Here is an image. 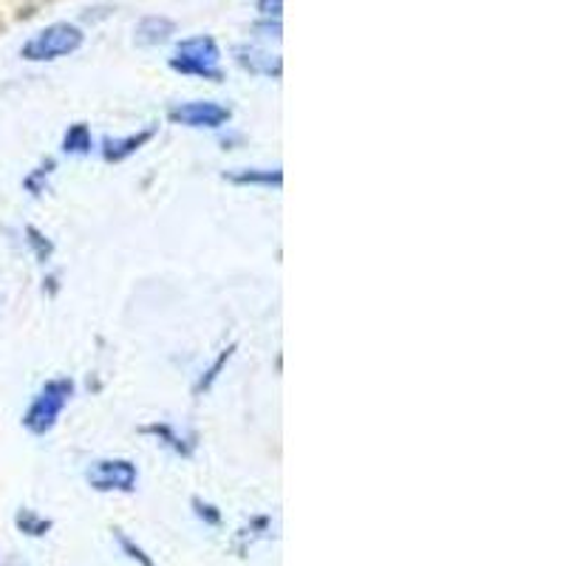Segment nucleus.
Instances as JSON below:
<instances>
[{
	"label": "nucleus",
	"mask_w": 566,
	"mask_h": 566,
	"mask_svg": "<svg viewBox=\"0 0 566 566\" xmlns=\"http://www.w3.org/2000/svg\"><path fill=\"white\" fill-rule=\"evenodd\" d=\"M156 128L150 125V128L139 130V134H130V136H123V139H105V148H103V156L108 161H125L128 156H134L136 150L145 148L150 139H154Z\"/></svg>",
	"instance_id": "nucleus-7"
},
{
	"label": "nucleus",
	"mask_w": 566,
	"mask_h": 566,
	"mask_svg": "<svg viewBox=\"0 0 566 566\" xmlns=\"http://www.w3.org/2000/svg\"><path fill=\"white\" fill-rule=\"evenodd\" d=\"M235 63L244 71H250V74H258V77L277 80L283 74L281 57L261 49V45H239L235 49Z\"/></svg>",
	"instance_id": "nucleus-6"
},
{
	"label": "nucleus",
	"mask_w": 566,
	"mask_h": 566,
	"mask_svg": "<svg viewBox=\"0 0 566 566\" xmlns=\"http://www.w3.org/2000/svg\"><path fill=\"white\" fill-rule=\"evenodd\" d=\"M134 34L139 45H161V43H168L170 34H176V23L170 18L150 14V18L139 20V27H136Z\"/></svg>",
	"instance_id": "nucleus-8"
},
{
	"label": "nucleus",
	"mask_w": 566,
	"mask_h": 566,
	"mask_svg": "<svg viewBox=\"0 0 566 566\" xmlns=\"http://www.w3.org/2000/svg\"><path fill=\"white\" fill-rule=\"evenodd\" d=\"M232 352H235V346L224 348V352H221V354H219V360L212 363V366H210V368H207V371H205V374H201V380H199V382H196V388H193V391H196V394L207 391V388H210V386H212V382L219 380V374H221V368H224V366H227V360H230V357H232Z\"/></svg>",
	"instance_id": "nucleus-14"
},
{
	"label": "nucleus",
	"mask_w": 566,
	"mask_h": 566,
	"mask_svg": "<svg viewBox=\"0 0 566 566\" xmlns=\"http://www.w3.org/2000/svg\"><path fill=\"white\" fill-rule=\"evenodd\" d=\"M193 513L196 518H201V522L207 524V527H219L221 524V510L216 507V504L205 502V499H193Z\"/></svg>",
	"instance_id": "nucleus-17"
},
{
	"label": "nucleus",
	"mask_w": 566,
	"mask_h": 566,
	"mask_svg": "<svg viewBox=\"0 0 566 566\" xmlns=\"http://www.w3.org/2000/svg\"><path fill=\"white\" fill-rule=\"evenodd\" d=\"M114 538H116V544H119V549H123V553L128 555L130 560H136V564H139V566H156L154 558H150V555L145 553V549H142L139 544H134V541H130L128 535L123 533V530H114Z\"/></svg>",
	"instance_id": "nucleus-13"
},
{
	"label": "nucleus",
	"mask_w": 566,
	"mask_h": 566,
	"mask_svg": "<svg viewBox=\"0 0 566 566\" xmlns=\"http://www.w3.org/2000/svg\"><path fill=\"white\" fill-rule=\"evenodd\" d=\"M54 174V161L49 159L45 165H40L38 170H32V174L27 176V181H23V187H27L29 193L32 196H40L45 190V181H49V176Z\"/></svg>",
	"instance_id": "nucleus-16"
},
{
	"label": "nucleus",
	"mask_w": 566,
	"mask_h": 566,
	"mask_svg": "<svg viewBox=\"0 0 566 566\" xmlns=\"http://www.w3.org/2000/svg\"><path fill=\"white\" fill-rule=\"evenodd\" d=\"M27 244L32 247V252H34V258H38V261H49V258L54 255V244L45 239L38 227H27Z\"/></svg>",
	"instance_id": "nucleus-15"
},
{
	"label": "nucleus",
	"mask_w": 566,
	"mask_h": 566,
	"mask_svg": "<svg viewBox=\"0 0 566 566\" xmlns=\"http://www.w3.org/2000/svg\"><path fill=\"white\" fill-rule=\"evenodd\" d=\"M91 145H94V139H91V128L85 123H74L69 130H65L63 150L69 156L91 154Z\"/></svg>",
	"instance_id": "nucleus-11"
},
{
	"label": "nucleus",
	"mask_w": 566,
	"mask_h": 566,
	"mask_svg": "<svg viewBox=\"0 0 566 566\" xmlns=\"http://www.w3.org/2000/svg\"><path fill=\"white\" fill-rule=\"evenodd\" d=\"M219 63H221L219 43H216L210 34H196V38H187L176 45L170 69L179 71V74H187V77H201V80L219 83V80L224 77Z\"/></svg>",
	"instance_id": "nucleus-1"
},
{
	"label": "nucleus",
	"mask_w": 566,
	"mask_h": 566,
	"mask_svg": "<svg viewBox=\"0 0 566 566\" xmlns=\"http://www.w3.org/2000/svg\"><path fill=\"white\" fill-rule=\"evenodd\" d=\"M14 527L23 535H29V538H43V535L54 527V522L52 518H45V515L34 513V510L20 507L18 515H14Z\"/></svg>",
	"instance_id": "nucleus-10"
},
{
	"label": "nucleus",
	"mask_w": 566,
	"mask_h": 566,
	"mask_svg": "<svg viewBox=\"0 0 566 566\" xmlns=\"http://www.w3.org/2000/svg\"><path fill=\"white\" fill-rule=\"evenodd\" d=\"M232 119V111L212 99H193V103H181L170 108V123L185 125V128H224Z\"/></svg>",
	"instance_id": "nucleus-5"
},
{
	"label": "nucleus",
	"mask_w": 566,
	"mask_h": 566,
	"mask_svg": "<svg viewBox=\"0 0 566 566\" xmlns=\"http://www.w3.org/2000/svg\"><path fill=\"white\" fill-rule=\"evenodd\" d=\"M85 479L97 493H134L139 470L130 459H99L85 470Z\"/></svg>",
	"instance_id": "nucleus-4"
},
{
	"label": "nucleus",
	"mask_w": 566,
	"mask_h": 566,
	"mask_svg": "<svg viewBox=\"0 0 566 566\" xmlns=\"http://www.w3.org/2000/svg\"><path fill=\"white\" fill-rule=\"evenodd\" d=\"M74 397V382L69 377H57V380H49L38 391V397L32 399L29 411L23 413V428L34 437H45L57 424L60 413L65 411L69 399Z\"/></svg>",
	"instance_id": "nucleus-2"
},
{
	"label": "nucleus",
	"mask_w": 566,
	"mask_h": 566,
	"mask_svg": "<svg viewBox=\"0 0 566 566\" xmlns=\"http://www.w3.org/2000/svg\"><path fill=\"white\" fill-rule=\"evenodd\" d=\"M148 433H156V437L168 444L170 451L179 453V457H190V453H193V442H185V437H179L170 424H150Z\"/></svg>",
	"instance_id": "nucleus-12"
},
{
	"label": "nucleus",
	"mask_w": 566,
	"mask_h": 566,
	"mask_svg": "<svg viewBox=\"0 0 566 566\" xmlns=\"http://www.w3.org/2000/svg\"><path fill=\"white\" fill-rule=\"evenodd\" d=\"M83 43V29H77L74 23H52V27L40 29L32 40H27V45L20 49V57L29 63H52V60L80 52Z\"/></svg>",
	"instance_id": "nucleus-3"
},
{
	"label": "nucleus",
	"mask_w": 566,
	"mask_h": 566,
	"mask_svg": "<svg viewBox=\"0 0 566 566\" xmlns=\"http://www.w3.org/2000/svg\"><path fill=\"white\" fill-rule=\"evenodd\" d=\"M232 185H261V187H281L283 174L281 168H235L224 174Z\"/></svg>",
	"instance_id": "nucleus-9"
},
{
	"label": "nucleus",
	"mask_w": 566,
	"mask_h": 566,
	"mask_svg": "<svg viewBox=\"0 0 566 566\" xmlns=\"http://www.w3.org/2000/svg\"><path fill=\"white\" fill-rule=\"evenodd\" d=\"M258 12L264 14L266 20H281V12H283V0H255Z\"/></svg>",
	"instance_id": "nucleus-18"
}]
</instances>
